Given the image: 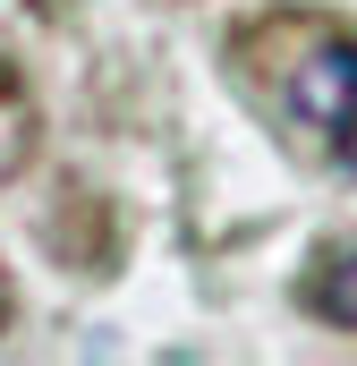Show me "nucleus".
I'll use <instances>...</instances> for the list:
<instances>
[{
    "label": "nucleus",
    "instance_id": "obj_1",
    "mask_svg": "<svg viewBox=\"0 0 357 366\" xmlns=\"http://www.w3.org/2000/svg\"><path fill=\"white\" fill-rule=\"evenodd\" d=\"M281 102L315 128V137H357V43H323L289 69Z\"/></svg>",
    "mask_w": 357,
    "mask_h": 366
},
{
    "label": "nucleus",
    "instance_id": "obj_2",
    "mask_svg": "<svg viewBox=\"0 0 357 366\" xmlns=\"http://www.w3.org/2000/svg\"><path fill=\"white\" fill-rule=\"evenodd\" d=\"M306 307H315L323 324H349V332H357V247H332V256L315 264V281H306Z\"/></svg>",
    "mask_w": 357,
    "mask_h": 366
},
{
    "label": "nucleus",
    "instance_id": "obj_3",
    "mask_svg": "<svg viewBox=\"0 0 357 366\" xmlns=\"http://www.w3.org/2000/svg\"><path fill=\"white\" fill-rule=\"evenodd\" d=\"M0 315H9V281H0Z\"/></svg>",
    "mask_w": 357,
    "mask_h": 366
}]
</instances>
